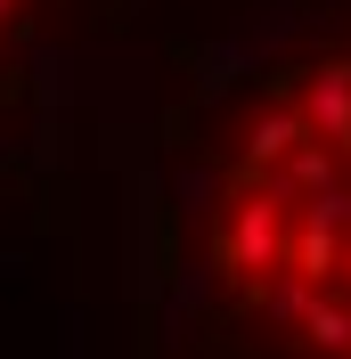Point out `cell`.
I'll return each instance as SVG.
<instances>
[{
	"instance_id": "6da1fadb",
	"label": "cell",
	"mask_w": 351,
	"mask_h": 359,
	"mask_svg": "<svg viewBox=\"0 0 351 359\" xmlns=\"http://www.w3.org/2000/svg\"><path fill=\"white\" fill-rule=\"evenodd\" d=\"M188 196L220 335L253 359H351V33L245 90Z\"/></svg>"
},
{
	"instance_id": "7a4b0ae2",
	"label": "cell",
	"mask_w": 351,
	"mask_h": 359,
	"mask_svg": "<svg viewBox=\"0 0 351 359\" xmlns=\"http://www.w3.org/2000/svg\"><path fill=\"white\" fill-rule=\"evenodd\" d=\"M25 17V0H0V41H8V25Z\"/></svg>"
}]
</instances>
